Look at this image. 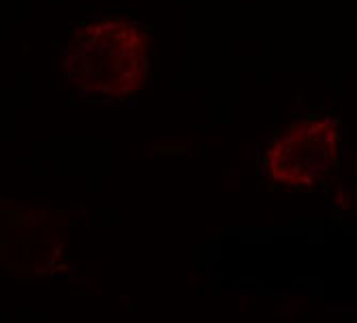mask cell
I'll return each instance as SVG.
<instances>
[{
    "label": "cell",
    "mask_w": 357,
    "mask_h": 323,
    "mask_svg": "<svg viewBox=\"0 0 357 323\" xmlns=\"http://www.w3.org/2000/svg\"><path fill=\"white\" fill-rule=\"evenodd\" d=\"M67 77L84 92L120 99L148 82V39L120 17L79 28L64 54Z\"/></svg>",
    "instance_id": "obj_1"
},
{
    "label": "cell",
    "mask_w": 357,
    "mask_h": 323,
    "mask_svg": "<svg viewBox=\"0 0 357 323\" xmlns=\"http://www.w3.org/2000/svg\"><path fill=\"white\" fill-rule=\"evenodd\" d=\"M340 135L330 120L294 122L266 152V172L274 182L291 188H319L338 167Z\"/></svg>",
    "instance_id": "obj_2"
}]
</instances>
